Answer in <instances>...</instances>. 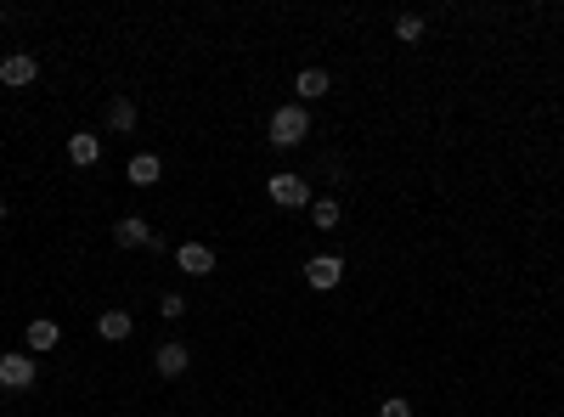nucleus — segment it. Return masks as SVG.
<instances>
[{
    "mask_svg": "<svg viewBox=\"0 0 564 417\" xmlns=\"http://www.w3.org/2000/svg\"><path fill=\"white\" fill-rule=\"evenodd\" d=\"M395 34L401 40H424V17H395Z\"/></svg>",
    "mask_w": 564,
    "mask_h": 417,
    "instance_id": "dca6fc26",
    "label": "nucleus"
},
{
    "mask_svg": "<svg viewBox=\"0 0 564 417\" xmlns=\"http://www.w3.org/2000/svg\"><path fill=\"white\" fill-rule=\"evenodd\" d=\"M23 339H29V356H46V350H57V344H62V322H51V316H34Z\"/></svg>",
    "mask_w": 564,
    "mask_h": 417,
    "instance_id": "0eeeda50",
    "label": "nucleus"
},
{
    "mask_svg": "<svg viewBox=\"0 0 564 417\" xmlns=\"http://www.w3.org/2000/svg\"><path fill=\"white\" fill-rule=\"evenodd\" d=\"M379 417H412V401H401V395H389V401L379 406Z\"/></svg>",
    "mask_w": 564,
    "mask_h": 417,
    "instance_id": "f3484780",
    "label": "nucleus"
},
{
    "mask_svg": "<svg viewBox=\"0 0 564 417\" xmlns=\"http://www.w3.org/2000/svg\"><path fill=\"white\" fill-rule=\"evenodd\" d=\"M158 175H164V164L153 153H136L130 158V186H158Z\"/></svg>",
    "mask_w": 564,
    "mask_h": 417,
    "instance_id": "4468645a",
    "label": "nucleus"
},
{
    "mask_svg": "<svg viewBox=\"0 0 564 417\" xmlns=\"http://www.w3.org/2000/svg\"><path fill=\"white\" fill-rule=\"evenodd\" d=\"M305 136H310V113L300 108V102H288V108L271 113V147H300Z\"/></svg>",
    "mask_w": 564,
    "mask_h": 417,
    "instance_id": "f257e3e1",
    "label": "nucleus"
},
{
    "mask_svg": "<svg viewBox=\"0 0 564 417\" xmlns=\"http://www.w3.org/2000/svg\"><path fill=\"white\" fill-rule=\"evenodd\" d=\"M108 130H113V136H130V130H136V102H130V96H113V102H108Z\"/></svg>",
    "mask_w": 564,
    "mask_h": 417,
    "instance_id": "f8f14e48",
    "label": "nucleus"
},
{
    "mask_svg": "<svg viewBox=\"0 0 564 417\" xmlns=\"http://www.w3.org/2000/svg\"><path fill=\"white\" fill-rule=\"evenodd\" d=\"M153 367L164 372V378H181V372H186V367H192V350H186V344H175V339H170V344H158V356H153Z\"/></svg>",
    "mask_w": 564,
    "mask_h": 417,
    "instance_id": "9d476101",
    "label": "nucleus"
},
{
    "mask_svg": "<svg viewBox=\"0 0 564 417\" xmlns=\"http://www.w3.org/2000/svg\"><path fill=\"white\" fill-rule=\"evenodd\" d=\"M0 226H6V203H0Z\"/></svg>",
    "mask_w": 564,
    "mask_h": 417,
    "instance_id": "6ab92c4d",
    "label": "nucleus"
},
{
    "mask_svg": "<svg viewBox=\"0 0 564 417\" xmlns=\"http://www.w3.org/2000/svg\"><path fill=\"white\" fill-rule=\"evenodd\" d=\"M113 237H119V248H148L153 243V232H148V220H141V215H124L113 226Z\"/></svg>",
    "mask_w": 564,
    "mask_h": 417,
    "instance_id": "9b49d317",
    "label": "nucleus"
},
{
    "mask_svg": "<svg viewBox=\"0 0 564 417\" xmlns=\"http://www.w3.org/2000/svg\"><path fill=\"white\" fill-rule=\"evenodd\" d=\"M34 372V356H0V389H29Z\"/></svg>",
    "mask_w": 564,
    "mask_h": 417,
    "instance_id": "423d86ee",
    "label": "nucleus"
},
{
    "mask_svg": "<svg viewBox=\"0 0 564 417\" xmlns=\"http://www.w3.org/2000/svg\"><path fill=\"white\" fill-rule=\"evenodd\" d=\"M175 265L186 271V277H209V271H215V248H209V243H181Z\"/></svg>",
    "mask_w": 564,
    "mask_h": 417,
    "instance_id": "39448f33",
    "label": "nucleus"
},
{
    "mask_svg": "<svg viewBox=\"0 0 564 417\" xmlns=\"http://www.w3.org/2000/svg\"><path fill=\"white\" fill-rule=\"evenodd\" d=\"M265 192H271L277 208H310V203H317V198H310V181H300V175H271Z\"/></svg>",
    "mask_w": 564,
    "mask_h": 417,
    "instance_id": "f03ea898",
    "label": "nucleus"
},
{
    "mask_svg": "<svg viewBox=\"0 0 564 417\" xmlns=\"http://www.w3.org/2000/svg\"><path fill=\"white\" fill-rule=\"evenodd\" d=\"M294 91H300L305 102H317V96H327V91H333V79H327V68H305V74L294 79Z\"/></svg>",
    "mask_w": 564,
    "mask_h": 417,
    "instance_id": "ddd939ff",
    "label": "nucleus"
},
{
    "mask_svg": "<svg viewBox=\"0 0 564 417\" xmlns=\"http://www.w3.org/2000/svg\"><path fill=\"white\" fill-rule=\"evenodd\" d=\"M96 158H102V136H96V130H74V136H68V164L91 170Z\"/></svg>",
    "mask_w": 564,
    "mask_h": 417,
    "instance_id": "6e6552de",
    "label": "nucleus"
},
{
    "mask_svg": "<svg viewBox=\"0 0 564 417\" xmlns=\"http://www.w3.org/2000/svg\"><path fill=\"white\" fill-rule=\"evenodd\" d=\"M34 74H40V62H34L29 51H12L6 62H0V85H12V91H23V85H34Z\"/></svg>",
    "mask_w": 564,
    "mask_h": 417,
    "instance_id": "20e7f679",
    "label": "nucleus"
},
{
    "mask_svg": "<svg viewBox=\"0 0 564 417\" xmlns=\"http://www.w3.org/2000/svg\"><path fill=\"white\" fill-rule=\"evenodd\" d=\"M310 226H317V232H333V226H339V203L317 198V203H310Z\"/></svg>",
    "mask_w": 564,
    "mask_h": 417,
    "instance_id": "2eb2a0df",
    "label": "nucleus"
},
{
    "mask_svg": "<svg viewBox=\"0 0 564 417\" xmlns=\"http://www.w3.org/2000/svg\"><path fill=\"white\" fill-rule=\"evenodd\" d=\"M158 310H164L170 322H181V316H186V299H181V294H164V305H158Z\"/></svg>",
    "mask_w": 564,
    "mask_h": 417,
    "instance_id": "a211bd4d",
    "label": "nucleus"
},
{
    "mask_svg": "<svg viewBox=\"0 0 564 417\" xmlns=\"http://www.w3.org/2000/svg\"><path fill=\"white\" fill-rule=\"evenodd\" d=\"M305 282H310V288H322V294H327V288H339V282H345V260H339V254H317V260H305Z\"/></svg>",
    "mask_w": 564,
    "mask_h": 417,
    "instance_id": "7ed1b4c3",
    "label": "nucleus"
},
{
    "mask_svg": "<svg viewBox=\"0 0 564 417\" xmlns=\"http://www.w3.org/2000/svg\"><path fill=\"white\" fill-rule=\"evenodd\" d=\"M96 333H102L108 344H124V339L136 333V316H130V310H102V316H96Z\"/></svg>",
    "mask_w": 564,
    "mask_h": 417,
    "instance_id": "1a4fd4ad",
    "label": "nucleus"
}]
</instances>
